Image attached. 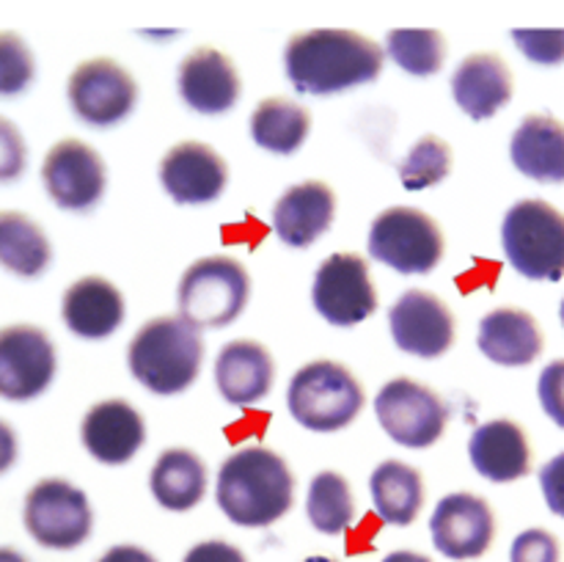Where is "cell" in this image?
Listing matches in <instances>:
<instances>
[{
    "label": "cell",
    "instance_id": "obj_1",
    "mask_svg": "<svg viewBox=\"0 0 564 562\" xmlns=\"http://www.w3.org/2000/svg\"><path fill=\"white\" fill-rule=\"evenodd\" d=\"M284 69L301 94L330 97L372 83L383 72V50L358 31L314 28L290 39Z\"/></svg>",
    "mask_w": 564,
    "mask_h": 562
},
{
    "label": "cell",
    "instance_id": "obj_2",
    "mask_svg": "<svg viewBox=\"0 0 564 562\" xmlns=\"http://www.w3.org/2000/svg\"><path fill=\"white\" fill-rule=\"evenodd\" d=\"M215 501L237 527L264 529L290 512L295 501V477L279 452L268 446H242L220 466Z\"/></svg>",
    "mask_w": 564,
    "mask_h": 562
},
{
    "label": "cell",
    "instance_id": "obj_3",
    "mask_svg": "<svg viewBox=\"0 0 564 562\" xmlns=\"http://www.w3.org/2000/svg\"><path fill=\"white\" fill-rule=\"evenodd\" d=\"M204 361L202 328L185 317H154L138 328L127 347L132 378L152 395L174 397L191 389Z\"/></svg>",
    "mask_w": 564,
    "mask_h": 562
},
{
    "label": "cell",
    "instance_id": "obj_4",
    "mask_svg": "<svg viewBox=\"0 0 564 562\" xmlns=\"http://www.w3.org/2000/svg\"><path fill=\"white\" fill-rule=\"evenodd\" d=\"M501 246L523 279H564V213L554 204L543 198L512 204L501 224Z\"/></svg>",
    "mask_w": 564,
    "mask_h": 562
},
{
    "label": "cell",
    "instance_id": "obj_5",
    "mask_svg": "<svg viewBox=\"0 0 564 562\" xmlns=\"http://www.w3.org/2000/svg\"><path fill=\"white\" fill-rule=\"evenodd\" d=\"M364 397L361 383L347 367L336 361L306 364L297 369L286 389V406L292 419L314 433H336L347 428L361 413Z\"/></svg>",
    "mask_w": 564,
    "mask_h": 562
},
{
    "label": "cell",
    "instance_id": "obj_6",
    "mask_svg": "<svg viewBox=\"0 0 564 562\" xmlns=\"http://www.w3.org/2000/svg\"><path fill=\"white\" fill-rule=\"evenodd\" d=\"M251 295L246 268L231 257H204L182 273L176 301L180 314L196 328H224L235 323Z\"/></svg>",
    "mask_w": 564,
    "mask_h": 562
},
{
    "label": "cell",
    "instance_id": "obj_7",
    "mask_svg": "<svg viewBox=\"0 0 564 562\" xmlns=\"http://www.w3.org/2000/svg\"><path fill=\"white\" fill-rule=\"evenodd\" d=\"M369 253L386 268L405 275H427L444 259V235L427 213L389 207L372 220Z\"/></svg>",
    "mask_w": 564,
    "mask_h": 562
},
{
    "label": "cell",
    "instance_id": "obj_8",
    "mask_svg": "<svg viewBox=\"0 0 564 562\" xmlns=\"http://www.w3.org/2000/svg\"><path fill=\"white\" fill-rule=\"evenodd\" d=\"M22 523L42 549L72 551L91 534L94 512L88 496L69 479L47 477L25 494Z\"/></svg>",
    "mask_w": 564,
    "mask_h": 562
},
{
    "label": "cell",
    "instance_id": "obj_9",
    "mask_svg": "<svg viewBox=\"0 0 564 562\" xmlns=\"http://www.w3.org/2000/svg\"><path fill=\"white\" fill-rule=\"evenodd\" d=\"M375 417L391 441L408 450H427L444 435L449 406L413 378H394L375 397Z\"/></svg>",
    "mask_w": 564,
    "mask_h": 562
},
{
    "label": "cell",
    "instance_id": "obj_10",
    "mask_svg": "<svg viewBox=\"0 0 564 562\" xmlns=\"http://www.w3.org/2000/svg\"><path fill=\"white\" fill-rule=\"evenodd\" d=\"M58 356L47 331L14 323L0 328V400L28 402L50 389Z\"/></svg>",
    "mask_w": 564,
    "mask_h": 562
},
{
    "label": "cell",
    "instance_id": "obj_11",
    "mask_svg": "<svg viewBox=\"0 0 564 562\" xmlns=\"http://www.w3.org/2000/svg\"><path fill=\"white\" fill-rule=\"evenodd\" d=\"M314 309L330 325L350 328L372 317L378 309V290L361 253H334L314 273Z\"/></svg>",
    "mask_w": 564,
    "mask_h": 562
},
{
    "label": "cell",
    "instance_id": "obj_12",
    "mask_svg": "<svg viewBox=\"0 0 564 562\" xmlns=\"http://www.w3.org/2000/svg\"><path fill=\"white\" fill-rule=\"evenodd\" d=\"M66 94L77 119L91 127L119 125L138 102L135 77L113 58L83 61L72 72Z\"/></svg>",
    "mask_w": 564,
    "mask_h": 562
},
{
    "label": "cell",
    "instance_id": "obj_13",
    "mask_svg": "<svg viewBox=\"0 0 564 562\" xmlns=\"http://www.w3.org/2000/svg\"><path fill=\"white\" fill-rule=\"evenodd\" d=\"M435 551L446 560H479L496 540V516L488 499L468 490L444 496L430 518Z\"/></svg>",
    "mask_w": 564,
    "mask_h": 562
},
{
    "label": "cell",
    "instance_id": "obj_14",
    "mask_svg": "<svg viewBox=\"0 0 564 562\" xmlns=\"http://www.w3.org/2000/svg\"><path fill=\"white\" fill-rule=\"evenodd\" d=\"M42 185L61 209L83 213L102 198L108 171L97 149L77 138H66L44 154Z\"/></svg>",
    "mask_w": 564,
    "mask_h": 562
},
{
    "label": "cell",
    "instance_id": "obj_15",
    "mask_svg": "<svg viewBox=\"0 0 564 562\" xmlns=\"http://www.w3.org/2000/svg\"><path fill=\"white\" fill-rule=\"evenodd\" d=\"M389 328L394 345L408 356L438 358L455 345V314L433 292H402L389 312Z\"/></svg>",
    "mask_w": 564,
    "mask_h": 562
},
{
    "label": "cell",
    "instance_id": "obj_16",
    "mask_svg": "<svg viewBox=\"0 0 564 562\" xmlns=\"http://www.w3.org/2000/svg\"><path fill=\"white\" fill-rule=\"evenodd\" d=\"M160 182L176 204H209L229 182V165L202 141H182L160 160Z\"/></svg>",
    "mask_w": 564,
    "mask_h": 562
},
{
    "label": "cell",
    "instance_id": "obj_17",
    "mask_svg": "<svg viewBox=\"0 0 564 562\" xmlns=\"http://www.w3.org/2000/svg\"><path fill=\"white\" fill-rule=\"evenodd\" d=\"M80 439L94 461L105 466H124L147 441V424L130 402L110 397L88 408L80 424Z\"/></svg>",
    "mask_w": 564,
    "mask_h": 562
},
{
    "label": "cell",
    "instance_id": "obj_18",
    "mask_svg": "<svg viewBox=\"0 0 564 562\" xmlns=\"http://www.w3.org/2000/svg\"><path fill=\"white\" fill-rule=\"evenodd\" d=\"M187 108L204 116L226 114L240 99V75L229 55L215 47H198L185 55L176 77Z\"/></svg>",
    "mask_w": 564,
    "mask_h": 562
},
{
    "label": "cell",
    "instance_id": "obj_19",
    "mask_svg": "<svg viewBox=\"0 0 564 562\" xmlns=\"http://www.w3.org/2000/svg\"><path fill=\"white\" fill-rule=\"evenodd\" d=\"M471 466L496 485L516 483L532 472V446L527 430L512 419H490L479 424L468 441Z\"/></svg>",
    "mask_w": 564,
    "mask_h": 562
},
{
    "label": "cell",
    "instance_id": "obj_20",
    "mask_svg": "<svg viewBox=\"0 0 564 562\" xmlns=\"http://www.w3.org/2000/svg\"><path fill=\"white\" fill-rule=\"evenodd\" d=\"M516 83L507 61L496 53H474L452 75V97L474 121L494 119L512 99Z\"/></svg>",
    "mask_w": 564,
    "mask_h": 562
},
{
    "label": "cell",
    "instance_id": "obj_21",
    "mask_svg": "<svg viewBox=\"0 0 564 562\" xmlns=\"http://www.w3.org/2000/svg\"><path fill=\"white\" fill-rule=\"evenodd\" d=\"M336 196L325 182L308 180L292 185L273 207V229L290 248H308L330 229Z\"/></svg>",
    "mask_w": 564,
    "mask_h": 562
},
{
    "label": "cell",
    "instance_id": "obj_22",
    "mask_svg": "<svg viewBox=\"0 0 564 562\" xmlns=\"http://www.w3.org/2000/svg\"><path fill=\"white\" fill-rule=\"evenodd\" d=\"M275 364L268 347L253 339H235L215 358V386L229 406H253L273 389Z\"/></svg>",
    "mask_w": 564,
    "mask_h": 562
},
{
    "label": "cell",
    "instance_id": "obj_23",
    "mask_svg": "<svg viewBox=\"0 0 564 562\" xmlns=\"http://www.w3.org/2000/svg\"><path fill=\"white\" fill-rule=\"evenodd\" d=\"M477 345L494 364L501 367H529L543 353V328L527 309L501 306L479 320Z\"/></svg>",
    "mask_w": 564,
    "mask_h": 562
},
{
    "label": "cell",
    "instance_id": "obj_24",
    "mask_svg": "<svg viewBox=\"0 0 564 562\" xmlns=\"http://www.w3.org/2000/svg\"><path fill=\"white\" fill-rule=\"evenodd\" d=\"M124 314L127 309L119 287L99 275L77 279L61 301V317L66 328L80 339H105L116 334L124 323Z\"/></svg>",
    "mask_w": 564,
    "mask_h": 562
},
{
    "label": "cell",
    "instance_id": "obj_25",
    "mask_svg": "<svg viewBox=\"0 0 564 562\" xmlns=\"http://www.w3.org/2000/svg\"><path fill=\"white\" fill-rule=\"evenodd\" d=\"M512 165L543 185L564 182V121L549 114H532L518 125L510 141Z\"/></svg>",
    "mask_w": 564,
    "mask_h": 562
},
{
    "label": "cell",
    "instance_id": "obj_26",
    "mask_svg": "<svg viewBox=\"0 0 564 562\" xmlns=\"http://www.w3.org/2000/svg\"><path fill=\"white\" fill-rule=\"evenodd\" d=\"M149 490L154 501L171 512H187L207 494V466L191 450H165L149 474Z\"/></svg>",
    "mask_w": 564,
    "mask_h": 562
},
{
    "label": "cell",
    "instance_id": "obj_27",
    "mask_svg": "<svg viewBox=\"0 0 564 562\" xmlns=\"http://www.w3.org/2000/svg\"><path fill=\"white\" fill-rule=\"evenodd\" d=\"M369 494L380 521L408 527L424 507V479L408 463L383 461L369 477Z\"/></svg>",
    "mask_w": 564,
    "mask_h": 562
},
{
    "label": "cell",
    "instance_id": "obj_28",
    "mask_svg": "<svg viewBox=\"0 0 564 562\" xmlns=\"http://www.w3.org/2000/svg\"><path fill=\"white\" fill-rule=\"evenodd\" d=\"M53 262V246L42 226L25 213L0 209V268L20 279H36Z\"/></svg>",
    "mask_w": 564,
    "mask_h": 562
},
{
    "label": "cell",
    "instance_id": "obj_29",
    "mask_svg": "<svg viewBox=\"0 0 564 562\" xmlns=\"http://www.w3.org/2000/svg\"><path fill=\"white\" fill-rule=\"evenodd\" d=\"M312 130V116L303 105L286 97H270L253 108L251 138L273 154H295Z\"/></svg>",
    "mask_w": 564,
    "mask_h": 562
},
{
    "label": "cell",
    "instance_id": "obj_30",
    "mask_svg": "<svg viewBox=\"0 0 564 562\" xmlns=\"http://www.w3.org/2000/svg\"><path fill=\"white\" fill-rule=\"evenodd\" d=\"M306 516L312 527L323 534H341L350 529L356 516L350 483L336 472H319L308 485Z\"/></svg>",
    "mask_w": 564,
    "mask_h": 562
},
{
    "label": "cell",
    "instance_id": "obj_31",
    "mask_svg": "<svg viewBox=\"0 0 564 562\" xmlns=\"http://www.w3.org/2000/svg\"><path fill=\"white\" fill-rule=\"evenodd\" d=\"M391 61L416 77L438 75L446 58V39L435 28H397L386 36Z\"/></svg>",
    "mask_w": 564,
    "mask_h": 562
},
{
    "label": "cell",
    "instance_id": "obj_32",
    "mask_svg": "<svg viewBox=\"0 0 564 562\" xmlns=\"http://www.w3.org/2000/svg\"><path fill=\"white\" fill-rule=\"evenodd\" d=\"M452 171V147L438 136L419 138L400 163V180L405 191H424L444 182Z\"/></svg>",
    "mask_w": 564,
    "mask_h": 562
},
{
    "label": "cell",
    "instance_id": "obj_33",
    "mask_svg": "<svg viewBox=\"0 0 564 562\" xmlns=\"http://www.w3.org/2000/svg\"><path fill=\"white\" fill-rule=\"evenodd\" d=\"M36 77V61L25 39L14 31H0V97L28 91Z\"/></svg>",
    "mask_w": 564,
    "mask_h": 562
},
{
    "label": "cell",
    "instance_id": "obj_34",
    "mask_svg": "<svg viewBox=\"0 0 564 562\" xmlns=\"http://www.w3.org/2000/svg\"><path fill=\"white\" fill-rule=\"evenodd\" d=\"M512 42L532 64H564V28H516Z\"/></svg>",
    "mask_w": 564,
    "mask_h": 562
},
{
    "label": "cell",
    "instance_id": "obj_35",
    "mask_svg": "<svg viewBox=\"0 0 564 562\" xmlns=\"http://www.w3.org/2000/svg\"><path fill=\"white\" fill-rule=\"evenodd\" d=\"M562 545L554 532L543 527L523 529L510 549V562H560Z\"/></svg>",
    "mask_w": 564,
    "mask_h": 562
},
{
    "label": "cell",
    "instance_id": "obj_36",
    "mask_svg": "<svg viewBox=\"0 0 564 562\" xmlns=\"http://www.w3.org/2000/svg\"><path fill=\"white\" fill-rule=\"evenodd\" d=\"M28 165V143L22 138L20 127L11 119L0 116V185L14 182L25 174Z\"/></svg>",
    "mask_w": 564,
    "mask_h": 562
},
{
    "label": "cell",
    "instance_id": "obj_37",
    "mask_svg": "<svg viewBox=\"0 0 564 562\" xmlns=\"http://www.w3.org/2000/svg\"><path fill=\"white\" fill-rule=\"evenodd\" d=\"M538 397L551 422L564 430V358H556L540 372Z\"/></svg>",
    "mask_w": 564,
    "mask_h": 562
},
{
    "label": "cell",
    "instance_id": "obj_38",
    "mask_svg": "<svg viewBox=\"0 0 564 562\" xmlns=\"http://www.w3.org/2000/svg\"><path fill=\"white\" fill-rule=\"evenodd\" d=\"M540 488H543L545 505L554 516L564 518V452L551 457L543 468H540Z\"/></svg>",
    "mask_w": 564,
    "mask_h": 562
},
{
    "label": "cell",
    "instance_id": "obj_39",
    "mask_svg": "<svg viewBox=\"0 0 564 562\" xmlns=\"http://www.w3.org/2000/svg\"><path fill=\"white\" fill-rule=\"evenodd\" d=\"M182 562H248V560L237 545L226 543V540H204V543L193 545Z\"/></svg>",
    "mask_w": 564,
    "mask_h": 562
},
{
    "label": "cell",
    "instance_id": "obj_40",
    "mask_svg": "<svg viewBox=\"0 0 564 562\" xmlns=\"http://www.w3.org/2000/svg\"><path fill=\"white\" fill-rule=\"evenodd\" d=\"M20 457V439L6 419H0V474L9 472Z\"/></svg>",
    "mask_w": 564,
    "mask_h": 562
},
{
    "label": "cell",
    "instance_id": "obj_41",
    "mask_svg": "<svg viewBox=\"0 0 564 562\" xmlns=\"http://www.w3.org/2000/svg\"><path fill=\"white\" fill-rule=\"evenodd\" d=\"M97 562H158V560H154V554H149L147 549H141V545L121 543L105 551Z\"/></svg>",
    "mask_w": 564,
    "mask_h": 562
},
{
    "label": "cell",
    "instance_id": "obj_42",
    "mask_svg": "<svg viewBox=\"0 0 564 562\" xmlns=\"http://www.w3.org/2000/svg\"><path fill=\"white\" fill-rule=\"evenodd\" d=\"M383 562H433V560L424 554H419V551L400 549V551H391L389 556H383Z\"/></svg>",
    "mask_w": 564,
    "mask_h": 562
},
{
    "label": "cell",
    "instance_id": "obj_43",
    "mask_svg": "<svg viewBox=\"0 0 564 562\" xmlns=\"http://www.w3.org/2000/svg\"><path fill=\"white\" fill-rule=\"evenodd\" d=\"M0 562H28V556L14 545H0Z\"/></svg>",
    "mask_w": 564,
    "mask_h": 562
},
{
    "label": "cell",
    "instance_id": "obj_44",
    "mask_svg": "<svg viewBox=\"0 0 564 562\" xmlns=\"http://www.w3.org/2000/svg\"><path fill=\"white\" fill-rule=\"evenodd\" d=\"M303 562H339V560H334V556H306Z\"/></svg>",
    "mask_w": 564,
    "mask_h": 562
},
{
    "label": "cell",
    "instance_id": "obj_45",
    "mask_svg": "<svg viewBox=\"0 0 564 562\" xmlns=\"http://www.w3.org/2000/svg\"><path fill=\"white\" fill-rule=\"evenodd\" d=\"M560 317H562V325H564V298H562V306H560Z\"/></svg>",
    "mask_w": 564,
    "mask_h": 562
}]
</instances>
